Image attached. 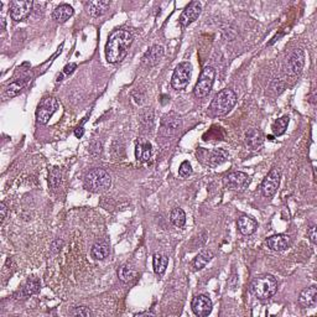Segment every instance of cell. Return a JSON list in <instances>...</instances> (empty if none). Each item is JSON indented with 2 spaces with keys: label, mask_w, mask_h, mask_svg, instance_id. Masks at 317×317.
<instances>
[{
  "label": "cell",
  "mask_w": 317,
  "mask_h": 317,
  "mask_svg": "<svg viewBox=\"0 0 317 317\" xmlns=\"http://www.w3.org/2000/svg\"><path fill=\"white\" fill-rule=\"evenodd\" d=\"M133 42V36L126 30H118L113 33L105 45V56L109 63H117L124 60L128 55L129 47Z\"/></svg>",
  "instance_id": "cell-1"
},
{
  "label": "cell",
  "mask_w": 317,
  "mask_h": 317,
  "mask_svg": "<svg viewBox=\"0 0 317 317\" xmlns=\"http://www.w3.org/2000/svg\"><path fill=\"white\" fill-rule=\"evenodd\" d=\"M237 102V94L232 89L226 88L219 91L212 99L210 105V112L216 117L226 115L231 112Z\"/></svg>",
  "instance_id": "cell-2"
},
{
  "label": "cell",
  "mask_w": 317,
  "mask_h": 317,
  "mask_svg": "<svg viewBox=\"0 0 317 317\" xmlns=\"http://www.w3.org/2000/svg\"><path fill=\"white\" fill-rule=\"evenodd\" d=\"M277 290L276 279L273 275H263L255 277L250 284V291L260 300L273 296Z\"/></svg>",
  "instance_id": "cell-3"
},
{
  "label": "cell",
  "mask_w": 317,
  "mask_h": 317,
  "mask_svg": "<svg viewBox=\"0 0 317 317\" xmlns=\"http://www.w3.org/2000/svg\"><path fill=\"white\" fill-rule=\"evenodd\" d=\"M112 184L109 174L103 169H93L84 176V187L91 192H103Z\"/></svg>",
  "instance_id": "cell-4"
},
{
  "label": "cell",
  "mask_w": 317,
  "mask_h": 317,
  "mask_svg": "<svg viewBox=\"0 0 317 317\" xmlns=\"http://www.w3.org/2000/svg\"><path fill=\"white\" fill-rule=\"evenodd\" d=\"M216 71L212 66H206L201 72L200 78H198L196 86H195V96L197 98H205L210 94L211 89L215 82Z\"/></svg>",
  "instance_id": "cell-5"
},
{
  "label": "cell",
  "mask_w": 317,
  "mask_h": 317,
  "mask_svg": "<svg viewBox=\"0 0 317 317\" xmlns=\"http://www.w3.org/2000/svg\"><path fill=\"white\" fill-rule=\"evenodd\" d=\"M192 76V65L190 62L180 63L174 71L173 78H171V86L175 89H185L189 84Z\"/></svg>",
  "instance_id": "cell-6"
},
{
  "label": "cell",
  "mask_w": 317,
  "mask_h": 317,
  "mask_svg": "<svg viewBox=\"0 0 317 317\" xmlns=\"http://www.w3.org/2000/svg\"><path fill=\"white\" fill-rule=\"evenodd\" d=\"M59 109V102L54 97H46L40 102L36 109V119L40 124H47L50 118Z\"/></svg>",
  "instance_id": "cell-7"
},
{
  "label": "cell",
  "mask_w": 317,
  "mask_h": 317,
  "mask_svg": "<svg viewBox=\"0 0 317 317\" xmlns=\"http://www.w3.org/2000/svg\"><path fill=\"white\" fill-rule=\"evenodd\" d=\"M280 179H281V171L280 169L274 168L270 173L266 175V178L263 180L260 186V191L263 196L273 197L276 194L277 189L280 185Z\"/></svg>",
  "instance_id": "cell-8"
},
{
  "label": "cell",
  "mask_w": 317,
  "mask_h": 317,
  "mask_svg": "<svg viewBox=\"0 0 317 317\" xmlns=\"http://www.w3.org/2000/svg\"><path fill=\"white\" fill-rule=\"evenodd\" d=\"M197 156L201 157V160H202L205 164H207L208 166L215 168V166H218V165H221V164H223L224 161L228 158L229 155H228V152L223 149H215V150H211V151L201 149L200 151L197 152Z\"/></svg>",
  "instance_id": "cell-9"
},
{
  "label": "cell",
  "mask_w": 317,
  "mask_h": 317,
  "mask_svg": "<svg viewBox=\"0 0 317 317\" xmlns=\"http://www.w3.org/2000/svg\"><path fill=\"white\" fill-rule=\"evenodd\" d=\"M34 3L30 0H21V2H13L10 5V18L14 21H21L30 15L33 10Z\"/></svg>",
  "instance_id": "cell-10"
},
{
  "label": "cell",
  "mask_w": 317,
  "mask_h": 317,
  "mask_svg": "<svg viewBox=\"0 0 317 317\" xmlns=\"http://www.w3.org/2000/svg\"><path fill=\"white\" fill-rule=\"evenodd\" d=\"M182 121L181 119L178 117H174V115H165L161 120L160 125V134L163 136H174L181 130Z\"/></svg>",
  "instance_id": "cell-11"
},
{
  "label": "cell",
  "mask_w": 317,
  "mask_h": 317,
  "mask_svg": "<svg viewBox=\"0 0 317 317\" xmlns=\"http://www.w3.org/2000/svg\"><path fill=\"white\" fill-rule=\"evenodd\" d=\"M201 10H202V5H201L200 2H191L185 10L182 12L181 17H180V25L182 28H186V26L191 25L194 21H196L198 19L201 14Z\"/></svg>",
  "instance_id": "cell-12"
},
{
  "label": "cell",
  "mask_w": 317,
  "mask_h": 317,
  "mask_svg": "<svg viewBox=\"0 0 317 317\" xmlns=\"http://www.w3.org/2000/svg\"><path fill=\"white\" fill-rule=\"evenodd\" d=\"M224 184L231 190H244L250 184V178L247 174L236 171V173H231L226 176Z\"/></svg>",
  "instance_id": "cell-13"
},
{
  "label": "cell",
  "mask_w": 317,
  "mask_h": 317,
  "mask_svg": "<svg viewBox=\"0 0 317 317\" xmlns=\"http://www.w3.org/2000/svg\"><path fill=\"white\" fill-rule=\"evenodd\" d=\"M191 308L196 316H208L211 313V311H212V301H211L210 297L206 296V295H198V296L194 297V300H192Z\"/></svg>",
  "instance_id": "cell-14"
},
{
  "label": "cell",
  "mask_w": 317,
  "mask_h": 317,
  "mask_svg": "<svg viewBox=\"0 0 317 317\" xmlns=\"http://www.w3.org/2000/svg\"><path fill=\"white\" fill-rule=\"evenodd\" d=\"M164 54H165V51H164V47L161 45H154L145 52L144 57H142V62L147 67L156 66L160 62V60L163 59Z\"/></svg>",
  "instance_id": "cell-15"
},
{
  "label": "cell",
  "mask_w": 317,
  "mask_h": 317,
  "mask_svg": "<svg viewBox=\"0 0 317 317\" xmlns=\"http://www.w3.org/2000/svg\"><path fill=\"white\" fill-rule=\"evenodd\" d=\"M152 155V146L147 140L145 139H139L138 142L135 145V157L138 161L145 163V161H149V158Z\"/></svg>",
  "instance_id": "cell-16"
},
{
  "label": "cell",
  "mask_w": 317,
  "mask_h": 317,
  "mask_svg": "<svg viewBox=\"0 0 317 317\" xmlns=\"http://www.w3.org/2000/svg\"><path fill=\"white\" fill-rule=\"evenodd\" d=\"M289 243L290 237L286 234H275V236H271L266 240L268 247L274 252H282L289 247Z\"/></svg>",
  "instance_id": "cell-17"
},
{
  "label": "cell",
  "mask_w": 317,
  "mask_h": 317,
  "mask_svg": "<svg viewBox=\"0 0 317 317\" xmlns=\"http://www.w3.org/2000/svg\"><path fill=\"white\" fill-rule=\"evenodd\" d=\"M109 2H103V0H96V2L86 3V10L91 17L99 18L105 14V12L109 8Z\"/></svg>",
  "instance_id": "cell-18"
},
{
  "label": "cell",
  "mask_w": 317,
  "mask_h": 317,
  "mask_svg": "<svg viewBox=\"0 0 317 317\" xmlns=\"http://www.w3.org/2000/svg\"><path fill=\"white\" fill-rule=\"evenodd\" d=\"M264 136L258 129H250L245 133V144L250 150H258L263 145Z\"/></svg>",
  "instance_id": "cell-19"
},
{
  "label": "cell",
  "mask_w": 317,
  "mask_h": 317,
  "mask_svg": "<svg viewBox=\"0 0 317 317\" xmlns=\"http://www.w3.org/2000/svg\"><path fill=\"white\" fill-rule=\"evenodd\" d=\"M317 301V287L316 286H310L307 289L303 290L300 294L298 297V303H300L302 307H312L316 305Z\"/></svg>",
  "instance_id": "cell-20"
},
{
  "label": "cell",
  "mask_w": 317,
  "mask_h": 317,
  "mask_svg": "<svg viewBox=\"0 0 317 317\" xmlns=\"http://www.w3.org/2000/svg\"><path fill=\"white\" fill-rule=\"evenodd\" d=\"M237 226L240 233L244 234V236H250V234L254 233L258 228L257 222L253 218L247 217V216H242V217L238 218Z\"/></svg>",
  "instance_id": "cell-21"
},
{
  "label": "cell",
  "mask_w": 317,
  "mask_h": 317,
  "mask_svg": "<svg viewBox=\"0 0 317 317\" xmlns=\"http://www.w3.org/2000/svg\"><path fill=\"white\" fill-rule=\"evenodd\" d=\"M290 68L294 75H300L302 72V68L305 66V54L301 49L295 50L290 57Z\"/></svg>",
  "instance_id": "cell-22"
},
{
  "label": "cell",
  "mask_w": 317,
  "mask_h": 317,
  "mask_svg": "<svg viewBox=\"0 0 317 317\" xmlns=\"http://www.w3.org/2000/svg\"><path fill=\"white\" fill-rule=\"evenodd\" d=\"M75 10H73L72 7H70L68 4H61L60 7H57L56 9L52 13V17L54 19L57 21V23H65L70 19L73 15Z\"/></svg>",
  "instance_id": "cell-23"
},
{
  "label": "cell",
  "mask_w": 317,
  "mask_h": 317,
  "mask_svg": "<svg viewBox=\"0 0 317 317\" xmlns=\"http://www.w3.org/2000/svg\"><path fill=\"white\" fill-rule=\"evenodd\" d=\"M169 264V258L166 255L160 254V253H156L154 254V258H152V265H154V271L156 275H163L165 273L166 268H168Z\"/></svg>",
  "instance_id": "cell-24"
},
{
  "label": "cell",
  "mask_w": 317,
  "mask_h": 317,
  "mask_svg": "<svg viewBox=\"0 0 317 317\" xmlns=\"http://www.w3.org/2000/svg\"><path fill=\"white\" fill-rule=\"evenodd\" d=\"M91 255L92 258L96 259V260H103V259H105L109 255V247H108L107 243H96V244L92 247Z\"/></svg>",
  "instance_id": "cell-25"
},
{
  "label": "cell",
  "mask_w": 317,
  "mask_h": 317,
  "mask_svg": "<svg viewBox=\"0 0 317 317\" xmlns=\"http://www.w3.org/2000/svg\"><path fill=\"white\" fill-rule=\"evenodd\" d=\"M212 258H213V254L211 250H202V252H201L196 258H195L194 268L196 269V270H201V269L205 268V266L207 265L211 260H212Z\"/></svg>",
  "instance_id": "cell-26"
},
{
  "label": "cell",
  "mask_w": 317,
  "mask_h": 317,
  "mask_svg": "<svg viewBox=\"0 0 317 317\" xmlns=\"http://www.w3.org/2000/svg\"><path fill=\"white\" fill-rule=\"evenodd\" d=\"M170 221L171 223L175 227H178V228L184 227L185 223H186V215H185L184 210L179 207L174 208L170 213Z\"/></svg>",
  "instance_id": "cell-27"
},
{
  "label": "cell",
  "mask_w": 317,
  "mask_h": 317,
  "mask_svg": "<svg viewBox=\"0 0 317 317\" xmlns=\"http://www.w3.org/2000/svg\"><path fill=\"white\" fill-rule=\"evenodd\" d=\"M26 82H28V78L25 79H20V81H14L7 87V94L9 97H15L23 91V88L25 87Z\"/></svg>",
  "instance_id": "cell-28"
},
{
  "label": "cell",
  "mask_w": 317,
  "mask_h": 317,
  "mask_svg": "<svg viewBox=\"0 0 317 317\" xmlns=\"http://www.w3.org/2000/svg\"><path fill=\"white\" fill-rule=\"evenodd\" d=\"M135 275H136L135 270L131 269L130 266H128V265H123L121 268H119V270H118L119 279H120L123 282L133 281Z\"/></svg>",
  "instance_id": "cell-29"
},
{
  "label": "cell",
  "mask_w": 317,
  "mask_h": 317,
  "mask_svg": "<svg viewBox=\"0 0 317 317\" xmlns=\"http://www.w3.org/2000/svg\"><path fill=\"white\" fill-rule=\"evenodd\" d=\"M40 290V282L36 279H31L29 280L28 282L25 284V286L23 287V296H30V295L36 294Z\"/></svg>",
  "instance_id": "cell-30"
},
{
  "label": "cell",
  "mask_w": 317,
  "mask_h": 317,
  "mask_svg": "<svg viewBox=\"0 0 317 317\" xmlns=\"http://www.w3.org/2000/svg\"><path fill=\"white\" fill-rule=\"evenodd\" d=\"M287 124H289V118L287 117H282V118L277 119L275 123L273 124V133L275 134L276 136L282 135V134L286 131Z\"/></svg>",
  "instance_id": "cell-31"
},
{
  "label": "cell",
  "mask_w": 317,
  "mask_h": 317,
  "mask_svg": "<svg viewBox=\"0 0 317 317\" xmlns=\"http://www.w3.org/2000/svg\"><path fill=\"white\" fill-rule=\"evenodd\" d=\"M61 184V171L59 168H52L50 170L49 175V185L51 189H57Z\"/></svg>",
  "instance_id": "cell-32"
},
{
  "label": "cell",
  "mask_w": 317,
  "mask_h": 317,
  "mask_svg": "<svg viewBox=\"0 0 317 317\" xmlns=\"http://www.w3.org/2000/svg\"><path fill=\"white\" fill-rule=\"evenodd\" d=\"M71 315L72 316H83V317H88L92 315L91 310L86 306H79V307H75L72 311H71Z\"/></svg>",
  "instance_id": "cell-33"
},
{
  "label": "cell",
  "mask_w": 317,
  "mask_h": 317,
  "mask_svg": "<svg viewBox=\"0 0 317 317\" xmlns=\"http://www.w3.org/2000/svg\"><path fill=\"white\" fill-rule=\"evenodd\" d=\"M179 174H180V176H182V178H186V176L191 175V174H192L191 164H190L189 161H184V163H182L181 165H180Z\"/></svg>",
  "instance_id": "cell-34"
},
{
  "label": "cell",
  "mask_w": 317,
  "mask_h": 317,
  "mask_svg": "<svg viewBox=\"0 0 317 317\" xmlns=\"http://www.w3.org/2000/svg\"><path fill=\"white\" fill-rule=\"evenodd\" d=\"M307 236L308 238H310L311 242L315 244V243L317 242V234H316V226H311L310 228L307 229Z\"/></svg>",
  "instance_id": "cell-35"
},
{
  "label": "cell",
  "mask_w": 317,
  "mask_h": 317,
  "mask_svg": "<svg viewBox=\"0 0 317 317\" xmlns=\"http://www.w3.org/2000/svg\"><path fill=\"white\" fill-rule=\"evenodd\" d=\"M76 67H77L76 63H70V65H67L65 68H63V75H66V76L71 75V73L76 70Z\"/></svg>",
  "instance_id": "cell-36"
},
{
  "label": "cell",
  "mask_w": 317,
  "mask_h": 317,
  "mask_svg": "<svg viewBox=\"0 0 317 317\" xmlns=\"http://www.w3.org/2000/svg\"><path fill=\"white\" fill-rule=\"evenodd\" d=\"M0 211H2V223H3L5 217H7V206H5L4 202L0 203Z\"/></svg>",
  "instance_id": "cell-37"
},
{
  "label": "cell",
  "mask_w": 317,
  "mask_h": 317,
  "mask_svg": "<svg viewBox=\"0 0 317 317\" xmlns=\"http://www.w3.org/2000/svg\"><path fill=\"white\" fill-rule=\"evenodd\" d=\"M83 134H84L83 126H78V128L75 130V135L77 136V138H82V136H83Z\"/></svg>",
  "instance_id": "cell-38"
},
{
  "label": "cell",
  "mask_w": 317,
  "mask_h": 317,
  "mask_svg": "<svg viewBox=\"0 0 317 317\" xmlns=\"http://www.w3.org/2000/svg\"><path fill=\"white\" fill-rule=\"evenodd\" d=\"M2 28H3V30L5 29V20L4 19H2Z\"/></svg>",
  "instance_id": "cell-39"
}]
</instances>
